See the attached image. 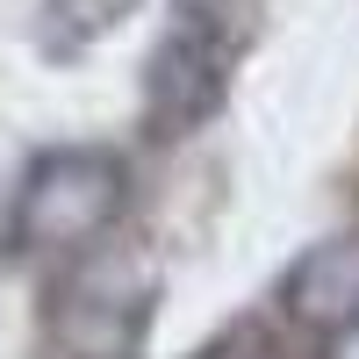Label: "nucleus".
<instances>
[{
	"label": "nucleus",
	"mask_w": 359,
	"mask_h": 359,
	"mask_svg": "<svg viewBox=\"0 0 359 359\" xmlns=\"http://www.w3.org/2000/svg\"><path fill=\"white\" fill-rule=\"evenodd\" d=\"M130 8H137V0H43L36 36H43V50H50V57H72V50L94 43V36H108V29L123 22Z\"/></svg>",
	"instance_id": "39448f33"
},
{
	"label": "nucleus",
	"mask_w": 359,
	"mask_h": 359,
	"mask_svg": "<svg viewBox=\"0 0 359 359\" xmlns=\"http://www.w3.org/2000/svg\"><path fill=\"white\" fill-rule=\"evenodd\" d=\"M230 36L216 29V15H187L172 36L151 50V72H144V115H151L158 137H187L216 115L223 86H230Z\"/></svg>",
	"instance_id": "7ed1b4c3"
},
{
	"label": "nucleus",
	"mask_w": 359,
	"mask_h": 359,
	"mask_svg": "<svg viewBox=\"0 0 359 359\" xmlns=\"http://www.w3.org/2000/svg\"><path fill=\"white\" fill-rule=\"evenodd\" d=\"M180 8H187V15H216V0H180Z\"/></svg>",
	"instance_id": "423d86ee"
},
{
	"label": "nucleus",
	"mask_w": 359,
	"mask_h": 359,
	"mask_svg": "<svg viewBox=\"0 0 359 359\" xmlns=\"http://www.w3.org/2000/svg\"><path fill=\"white\" fill-rule=\"evenodd\" d=\"M273 316L294 345H338L359 331V230L323 237L287 266L273 287Z\"/></svg>",
	"instance_id": "20e7f679"
},
{
	"label": "nucleus",
	"mask_w": 359,
	"mask_h": 359,
	"mask_svg": "<svg viewBox=\"0 0 359 359\" xmlns=\"http://www.w3.org/2000/svg\"><path fill=\"white\" fill-rule=\"evenodd\" d=\"M151 323V280L137 266H79L57 280L50 316H43V352L50 359H137V338Z\"/></svg>",
	"instance_id": "f03ea898"
},
{
	"label": "nucleus",
	"mask_w": 359,
	"mask_h": 359,
	"mask_svg": "<svg viewBox=\"0 0 359 359\" xmlns=\"http://www.w3.org/2000/svg\"><path fill=\"white\" fill-rule=\"evenodd\" d=\"M130 201V172L115 151H94V144H65V151H43L22 172L15 208H8V252L22 259H72L94 252L115 230Z\"/></svg>",
	"instance_id": "f257e3e1"
}]
</instances>
